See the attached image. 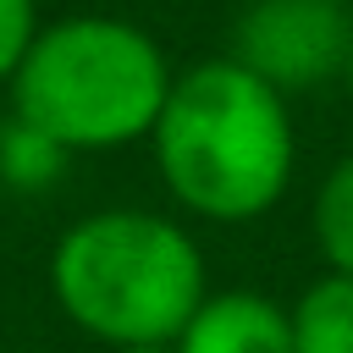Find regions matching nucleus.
<instances>
[{"mask_svg": "<svg viewBox=\"0 0 353 353\" xmlns=\"http://www.w3.org/2000/svg\"><path fill=\"white\" fill-rule=\"evenodd\" d=\"M149 154L176 210L215 226H248L292 188L298 132L287 94L259 83L232 55L193 61L165 94Z\"/></svg>", "mask_w": 353, "mask_h": 353, "instance_id": "nucleus-1", "label": "nucleus"}, {"mask_svg": "<svg viewBox=\"0 0 353 353\" xmlns=\"http://www.w3.org/2000/svg\"><path fill=\"white\" fill-rule=\"evenodd\" d=\"M55 309L99 347L176 342L193 309L210 298L204 248L160 210H88L50 248Z\"/></svg>", "mask_w": 353, "mask_h": 353, "instance_id": "nucleus-2", "label": "nucleus"}, {"mask_svg": "<svg viewBox=\"0 0 353 353\" xmlns=\"http://www.w3.org/2000/svg\"><path fill=\"white\" fill-rule=\"evenodd\" d=\"M176 72L154 33L127 17H55L28 44L11 88V116L66 154H110L154 132Z\"/></svg>", "mask_w": 353, "mask_h": 353, "instance_id": "nucleus-3", "label": "nucleus"}, {"mask_svg": "<svg viewBox=\"0 0 353 353\" xmlns=\"http://www.w3.org/2000/svg\"><path fill=\"white\" fill-rule=\"evenodd\" d=\"M232 61L276 94L320 88L353 61V11L347 0H248L232 28Z\"/></svg>", "mask_w": 353, "mask_h": 353, "instance_id": "nucleus-4", "label": "nucleus"}, {"mask_svg": "<svg viewBox=\"0 0 353 353\" xmlns=\"http://www.w3.org/2000/svg\"><path fill=\"white\" fill-rule=\"evenodd\" d=\"M176 353H292L287 303L254 287H221L193 309L176 336Z\"/></svg>", "mask_w": 353, "mask_h": 353, "instance_id": "nucleus-5", "label": "nucleus"}, {"mask_svg": "<svg viewBox=\"0 0 353 353\" xmlns=\"http://www.w3.org/2000/svg\"><path fill=\"white\" fill-rule=\"evenodd\" d=\"M292 353H353V276H314L292 303Z\"/></svg>", "mask_w": 353, "mask_h": 353, "instance_id": "nucleus-6", "label": "nucleus"}, {"mask_svg": "<svg viewBox=\"0 0 353 353\" xmlns=\"http://www.w3.org/2000/svg\"><path fill=\"white\" fill-rule=\"evenodd\" d=\"M309 232H314V248H320L325 270L353 276V154H342L320 176L314 204H309Z\"/></svg>", "mask_w": 353, "mask_h": 353, "instance_id": "nucleus-7", "label": "nucleus"}, {"mask_svg": "<svg viewBox=\"0 0 353 353\" xmlns=\"http://www.w3.org/2000/svg\"><path fill=\"white\" fill-rule=\"evenodd\" d=\"M66 149L61 143H50L44 132H33L28 121H6L0 127V182L6 188H17V193H39V188H50V182H61V171H66Z\"/></svg>", "mask_w": 353, "mask_h": 353, "instance_id": "nucleus-8", "label": "nucleus"}, {"mask_svg": "<svg viewBox=\"0 0 353 353\" xmlns=\"http://www.w3.org/2000/svg\"><path fill=\"white\" fill-rule=\"evenodd\" d=\"M39 0H0V83L17 77L28 44L39 39Z\"/></svg>", "mask_w": 353, "mask_h": 353, "instance_id": "nucleus-9", "label": "nucleus"}, {"mask_svg": "<svg viewBox=\"0 0 353 353\" xmlns=\"http://www.w3.org/2000/svg\"><path fill=\"white\" fill-rule=\"evenodd\" d=\"M121 353H176V342H160V347H121Z\"/></svg>", "mask_w": 353, "mask_h": 353, "instance_id": "nucleus-10", "label": "nucleus"}, {"mask_svg": "<svg viewBox=\"0 0 353 353\" xmlns=\"http://www.w3.org/2000/svg\"><path fill=\"white\" fill-rule=\"evenodd\" d=\"M342 88H347V99H353V61H347V72H342Z\"/></svg>", "mask_w": 353, "mask_h": 353, "instance_id": "nucleus-11", "label": "nucleus"}, {"mask_svg": "<svg viewBox=\"0 0 353 353\" xmlns=\"http://www.w3.org/2000/svg\"><path fill=\"white\" fill-rule=\"evenodd\" d=\"M0 353H11V347H0Z\"/></svg>", "mask_w": 353, "mask_h": 353, "instance_id": "nucleus-12", "label": "nucleus"}]
</instances>
